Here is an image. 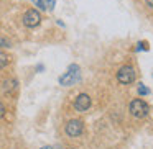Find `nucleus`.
<instances>
[{"label":"nucleus","instance_id":"obj_1","mask_svg":"<svg viewBox=\"0 0 153 149\" xmlns=\"http://www.w3.org/2000/svg\"><path fill=\"white\" fill-rule=\"evenodd\" d=\"M150 112V106L146 105L145 100L142 98H135L130 102V113H132L135 118H145Z\"/></svg>","mask_w":153,"mask_h":149},{"label":"nucleus","instance_id":"obj_2","mask_svg":"<svg viewBox=\"0 0 153 149\" xmlns=\"http://www.w3.org/2000/svg\"><path fill=\"white\" fill-rule=\"evenodd\" d=\"M81 79V72H79V66H76V64H73V66H69V70H68L64 76L59 77V84L61 85H73L74 82H77V80Z\"/></svg>","mask_w":153,"mask_h":149},{"label":"nucleus","instance_id":"obj_3","mask_svg":"<svg viewBox=\"0 0 153 149\" xmlns=\"http://www.w3.org/2000/svg\"><path fill=\"white\" fill-rule=\"evenodd\" d=\"M41 23V15L40 12H36L35 8H30V10L25 12L23 15V25L27 28H35Z\"/></svg>","mask_w":153,"mask_h":149},{"label":"nucleus","instance_id":"obj_4","mask_svg":"<svg viewBox=\"0 0 153 149\" xmlns=\"http://www.w3.org/2000/svg\"><path fill=\"white\" fill-rule=\"evenodd\" d=\"M117 79H119L120 84H132L135 80V70H133V67H130V66L120 67L119 72H117Z\"/></svg>","mask_w":153,"mask_h":149},{"label":"nucleus","instance_id":"obj_5","mask_svg":"<svg viewBox=\"0 0 153 149\" xmlns=\"http://www.w3.org/2000/svg\"><path fill=\"white\" fill-rule=\"evenodd\" d=\"M84 131V123L81 120H71L66 125V134L71 138H77L79 134H82Z\"/></svg>","mask_w":153,"mask_h":149},{"label":"nucleus","instance_id":"obj_6","mask_svg":"<svg viewBox=\"0 0 153 149\" xmlns=\"http://www.w3.org/2000/svg\"><path fill=\"white\" fill-rule=\"evenodd\" d=\"M91 106V97L86 95V93H81V95H77L76 102H74V108L77 110V112H87Z\"/></svg>","mask_w":153,"mask_h":149},{"label":"nucleus","instance_id":"obj_7","mask_svg":"<svg viewBox=\"0 0 153 149\" xmlns=\"http://www.w3.org/2000/svg\"><path fill=\"white\" fill-rule=\"evenodd\" d=\"M8 61H10V59H8V56H7V54L0 51V69H4V67L8 64Z\"/></svg>","mask_w":153,"mask_h":149},{"label":"nucleus","instance_id":"obj_8","mask_svg":"<svg viewBox=\"0 0 153 149\" xmlns=\"http://www.w3.org/2000/svg\"><path fill=\"white\" fill-rule=\"evenodd\" d=\"M31 2H33V4L35 5H36V7L38 8H40V10H46V5H45V2H43V0H31Z\"/></svg>","mask_w":153,"mask_h":149},{"label":"nucleus","instance_id":"obj_9","mask_svg":"<svg viewBox=\"0 0 153 149\" xmlns=\"http://www.w3.org/2000/svg\"><path fill=\"white\" fill-rule=\"evenodd\" d=\"M138 93H140V95H148L150 90L146 89V87L143 85V84H140V87H138Z\"/></svg>","mask_w":153,"mask_h":149},{"label":"nucleus","instance_id":"obj_10","mask_svg":"<svg viewBox=\"0 0 153 149\" xmlns=\"http://www.w3.org/2000/svg\"><path fill=\"white\" fill-rule=\"evenodd\" d=\"M0 46L2 48H10V41L8 40H0Z\"/></svg>","mask_w":153,"mask_h":149},{"label":"nucleus","instance_id":"obj_11","mask_svg":"<svg viewBox=\"0 0 153 149\" xmlns=\"http://www.w3.org/2000/svg\"><path fill=\"white\" fill-rule=\"evenodd\" d=\"M4 115H5V106L2 105V103H0V118H2Z\"/></svg>","mask_w":153,"mask_h":149},{"label":"nucleus","instance_id":"obj_12","mask_svg":"<svg viewBox=\"0 0 153 149\" xmlns=\"http://www.w3.org/2000/svg\"><path fill=\"white\" fill-rule=\"evenodd\" d=\"M46 4H48V8H53L54 7V0H46Z\"/></svg>","mask_w":153,"mask_h":149},{"label":"nucleus","instance_id":"obj_13","mask_svg":"<svg viewBox=\"0 0 153 149\" xmlns=\"http://www.w3.org/2000/svg\"><path fill=\"white\" fill-rule=\"evenodd\" d=\"M145 2H146V5H148V7L153 10V0H145Z\"/></svg>","mask_w":153,"mask_h":149},{"label":"nucleus","instance_id":"obj_14","mask_svg":"<svg viewBox=\"0 0 153 149\" xmlns=\"http://www.w3.org/2000/svg\"><path fill=\"white\" fill-rule=\"evenodd\" d=\"M41 149H54L53 146H45V148H41Z\"/></svg>","mask_w":153,"mask_h":149},{"label":"nucleus","instance_id":"obj_15","mask_svg":"<svg viewBox=\"0 0 153 149\" xmlns=\"http://www.w3.org/2000/svg\"><path fill=\"white\" fill-rule=\"evenodd\" d=\"M68 149H73V148H68Z\"/></svg>","mask_w":153,"mask_h":149}]
</instances>
